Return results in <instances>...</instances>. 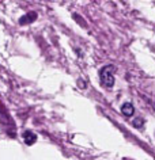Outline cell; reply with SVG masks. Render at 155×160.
<instances>
[{
  "mask_svg": "<svg viewBox=\"0 0 155 160\" xmlns=\"http://www.w3.org/2000/svg\"><path fill=\"white\" fill-rule=\"evenodd\" d=\"M114 68L112 65H106L99 71V80H101V84L105 88H112L114 84Z\"/></svg>",
  "mask_w": 155,
  "mask_h": 160,
  "instance_id": "1",
  "label": "cell"
},
{
  "mask_svg": "<svg viewBox=\"0 0 155 160\" xmlns=\"http://www.w3.org/2000/svg\"><path fill=\"white\" fill-rule=\"evenodd\" d=\"M35 19H37V12H34V11H31V12L23 15V17L19 19V25H30L31 22H34Z\"/></svg>",
  "mask_w": 155,
  "mask_h": 160,
  "instance_id": "2",
  "label": "cell"
},
{
  "mask_svg": "<svg viewBox=\"0 0 155 160\" xmlns=\"http://www.w3.org/2000/svg\"><path fill=\"white\" fill-rule=\"evenodd\" d=\"M22 136H23V140H25L26 145H33V144L37 141V136H35L31 130H25Z\"/></svg>",
  "mask_w": 155,
  "mask_h": 160,
  "instance_id": "3",
  "label": "cell"
},
{
  "mask_svg": "<svg viewBox=\"0 0 155 160\" xmlns=\"http://www.w3.org/2000/svg\"><path fill=\"white\" fill-rule=\"evenodd\" d=\"M121 113L125 115V117H132L133 113H135V109H133V105L129 102L124 103V105L121 106Z\"/></svg>",
  "mask_w": 155,
  "mask_h": 160,
  "instance_id": "4",
  "label": "cell"
},
{
  "mask_svg": "<svg viewBox=\"0 0 155 160\" xmlns=\"http://www.w3.org/2000/svg\"><path fill=\"white\" fill-rule=\"evenodd\" d=\"M143 123H144V121H143L142 118H139V119H135V121H133V125L136 126V128H140V126L143 125Z\"/></svg>",
  "mask_w": 155,
  "mask_h": 160,
  "instance_id": "5",
  "label": "cell"
}]
</instances>
